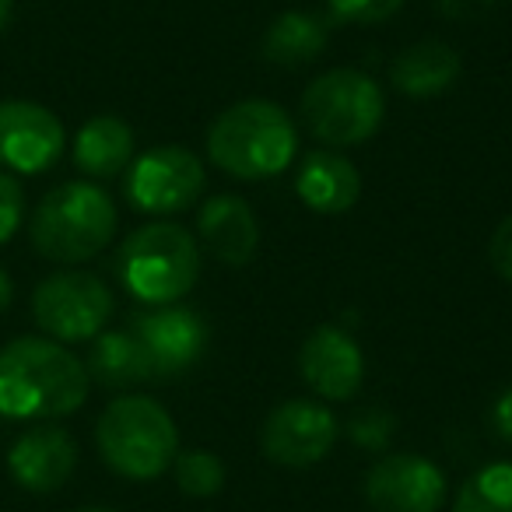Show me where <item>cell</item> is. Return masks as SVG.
I'll return each mask as SVG.
<instances>
[{
  "label": "cell",
  "mask_w": 512,
  "mask_h": 512,
  "mask_svg": "<svg viewBox=\"0 0 512 512\" xmlns=\"http://www.w3.org/2000/svg\"><path fill=\"white\" fill-rule=\"evenodd\" d=\"M22 214H25L22 186H18L15 176L0 172V242H8L11 235L18 232V225H22Z\"/></svg>",
  "instance_id": "cell-24"
},
{
  "label": "cell",
  "mask_w": 512,
  "mask_h": 512,
  "mask_svg": "<svg viewBox=\"0 0 512 512\" xmlns=\"http://www.w3.org/2000/svg\"><path fill=\"white\" fill-rule=\"evenodd\" d=\"M11 22V0H0V32L8 29Z\"/></svg>",
  "instance_id": "cell-29"
},
{
  "label": "cell",
  "mask_w": 512,
  "mask_h": 512,
  "mask_svg": "<svg viewBox=\"0 0 512 512\" xmlns=\"http://www.w3.org/2000/svg\"><path fill=\"white\" fill-rule=\"evenodd\" d=\"M134 158V130L120 116H92L74 137V165L92 179L123 172Z\"/></svg>",
  "instance_id": "cell-18"
},
{
  "label": "cell",
  "mask_w": 512,
  "mask_h": 512,
  "mask_svg": "<svg viewBox=\"0 0 512 512\" xmlns=\"http://www.w3.org/2000/svg\"><path fill=\"white\" fill-rule=\"evenodd\" d=\"M390 432H393V418L386 411H362L351 421V435L369 449H383Z\"/></svg>",
  "instance_id": "cell-25"
},
{
  "label": "cell",
  "mask_w": 512,
  "mask_h": 512,
  "mask_svg": "<svg viewBox=\"0 0 512 512\" xmlns=\"http://www.w3.org/2000/svg\"><path fill=\"white\" fill-rule=\"evenodd\" d=\"M120 278L141 302L169 306L200 278V246L186 228L155 221L127 235L120 249Z\"/></svg>",
  "instance_id": "cell-5"
},
{
  "label": "cell",
  "mask_w": 512,
  "mask_h": 512,
  "mask_svg": "<svg viewBox=\"0 0 512 512\" xmlns=\"http://www.w3.org/2000/svg\"><path fill=\"white\" fill-rule=\"evenodd\" d=\"M197 232L207 253L228 267L249 264L256 256V246H260V225H256L253 207L242 197H232V193L211 197L200 207Z\"/></svg>",
  "instance_id": "cell-15"
},
{
  "label": "cell",
  "mask_w": 512,
  "mask_h": 512,
  "mask_svg": "<svg viewBox=\"0 0 512 512\" xmlns=\"http://www.w3.org/2000/svg\"><path fill=\"white\" fill-rule=\"evenodd\" d=\"M172 467H176V484L193 498H211L225 488V463L207 449H179Z\"/></svg>",
  "instance_id": "cell-22"
},
{
  "label": "cell",
  "mask_w": 512,
  "mask_h": 512,
  "mask_svg": "<svg viewBox=\"0 0 512 512\" xmlns=\"http://www.w3.org/2000/svg\"><path fill=\"white\" fill-rule=\"evenodd\" d=\"M64 123L39 102H0V162L11 172L39 176L64 155Z\"/></svg>",
  "instance_id": "cell-11"
},
{
  "label": "cell",
  "mask_w": 512,
  "mask_h": 512,
  "mask_svg": "<svg viewBox=\"0 0 512 512\" xmlns=\"http://www.w3.org/2000/svg\"><path fill=\"white\" fill-rule=\"evenodd\" d=\"M330 11H334L341 22H355V25H376L393 18L404 0H327Z\"/></svg>",
  "instance_id": "cell-23"
},
{
  "label": "cell",
  "mask_w": 512,
  "mask_h": 512,
  "mask_svg": "<svg viewBox=\"0 0 512 512\" xmlns=\"http://www.w3.org/2000/svg\"><path fill=\"white\" fill-rule=\"evenodd\" d=\"M365 498L376 512H439L446 474L418 453H390L365 474Z\"/></svg>",
  "instance_id": "cell-10"
},
{
  "label": "cell",
  "mask_w": 512,
  "mask_h": 512,
  "mask_svg": "<svg viewBox=\"0 0 512 512\" xmlns=\"http://www.w3.org/2000/svg\"><path fill=\"white\" fill-rule=\"evenodd\" d=\"M460 53L449 43L439 39H425L414 43L393 60L390 81L397 92L411 95V99H435V95L449 92L460 78Z\"/></svg>",
  "instance_id": "cell-17"
},
{
  "label": "cell",
  "mask_w": 512,
  "mask_h": 512,
  "mask_svg": "<svg viewBox=\"0 0 512 512\" xmlns=\"http://www.w3.org/2000/svg\"><path fill=\"white\" fill-rule=\"evenodd\" d=\"M299 151L295 123L278 102L246 99L228 106L207 130V155L235 179H271Z\"/></svg>",
  "instance_id": "cell-2"
},
{
  "label": "cell",
  "mask_w": 512,
  "mask_h": 512,
  "mask_svg": "<svg viewBox=\"0 0 512 512\" xmlns=\"http://www.w3.org/2000/svg\"><path fill=\"white\" fill-rule=\"evenodd\" d=\"M453 512H512V463H488L460 484Z\"/></svg>",
  "instance_id": "cell-21"
},
{
  "label": "cell",
  "mask_w": 512,
  "mask_h": 512,
  "mask_svg": "<svg viewBox=\"0 0 512 512\" xmlns=\"http://www.w3.org/2000/svg\"><path fill=\"white\" fill-rule=\"evenodd\" d=\"M29 235L53 264H85L113 242L116 204L95 183H64L39 200Z\"/></svg>",
  "instance_id": "cell-3"
},
{
  "label": "cell",
  "mask_w": 512,
  "mask_h": 512,
  "mask_svg": "<svg viewBox=\"0 0 512 512\" xmlns=\"http://www.w3.org/2000/svg\"><path fill=\"white\" fill-rule=\"evenodd\" d=\"M295 193L316 214H344L358 204L362 179L358 169L337 151H313L295 176Z\"/></svg>",
  "instance_id": "cell-16"
},
{
  "label": "cell",
  "mask_w": 512,
  "mask_h": 512,
  "mask_svg": "<svg viewBox=\"0 0 512 512\" xmlns=\"http://www.w3.org/2000/svg\"><path fill=\"white\" fill-rule=\"evenodd\" d=\"M102 460L127 481H151L172 467L179 432L172 414L151 397H116L95 425Z\"/></svg>",
  "instance_id": "cell-4"
},
{
  "label": "cell",
  "mask_w": 512,
  "mask_h": 512,
  "mask_svg": "<svg viewBox=\"0 0 512 512\" xmlns=\"http://www.w3.org/2000/svg\"><path fill=\"white\" fill-rule=\"evenodd\" d=\"M260 50L278 67H306L327 50V25L306 11H285L264 32Z\"/></svg>",
  "instance_id": "cell-19"
},
{
  "label": "cell",
  "mask_w": 512,
  "mask_h": 512,
  "mask_svg": "<svg viewBox=\"0 0 512 512\" xmlns=\"http://www.w3.org/2000/svg\"><path fill=\"white\" fill-rule=\"evenodd\" d=\"M488 421H491V432H495L498 439L512 442V383L505 386V390L498 393L495 400H491Z\"/></svg>",
  "instance_id": "cell-27"
},
{
  "label": "cell",
  "mask_w": 512,
  "mask_h": 512,
  "mask_svg": "<svg viewBox=\"0 0 512 512\" xmlns=\"http://www.w3.org/2000/svg\"><path fill=\"white\" fill-rule=\"evenodd\" d=\"M32 316L53 341H92L113 316V292L95 274H53L32 295Z\"/></svg>",
  "instance_id": "cell-7"
},
{
  "label": "cell",
  "mask_w": 512,
  "mask_h": 512,
  "mask_svg": "<svg viewBox=\"0 0 512 512\" xmlns=\"http://www.w3.org/2000/svg\"><path fill=\"white\" fill-rule=\"evenodd\" d=\"M11 299H15V288H11V278L4 271H0V313L11 306Z\"/></svg>",
  "instance_id": "cell-28"
},
{
  "label": "cell",
  "mask_w": 512,
  "mask_h": 512,
  "mask_svg": "<svg viewBox=\"0 0 512 512\" xmlns=\"http://www.w3.org/2000/svg\"><path fill=\"white\" fill-rule=\"evenodd\" d=\"M78 467V446L74 439L57 425H36L11 446L8 470L25 491H50L64 488Z\"/></svg>",
  "instance_id": "cell-14"
},
{
  "label": "cell",
  "mask_w": 512,
  "mask_h": 512,
  "mask_svg": "<svg viewBox=\"0 0 512 512\" xmlns=\"http://www.w3.org/2000/svg\"><path fill=\"white\" fill-rule=\"evenodd\" d=\"M85 362L57 341L18 337L0 348V414L46 421L74 414L88 400Z\"/></svg>",
  "instance_id": "cell-1"
},
{
  "label": "cell",
  "mask_w": 512,
  "mask_h": 512,
  "mask_svg": "<svg viewBox=\"0 0 512 512\" xmlns=\"http://www.w3.org/2000/svg\"><path fill=\"white\" fill-rule=\"evenodd\" d=\"M204 179V162L190 148L158 144L130 165L127 200L137 211L176 214L197 204L204 193Z\"/></svg>",
  "instance_id": "cell-8"
},
{
  "label": "cell",
  "mask_w": 512,
  "mask_h": 512,
  "mask_svg": "<svg viewBox=\"0 0 512 512\" xmlns=\"http://www.w3.org/2000/svg\"><path fill=\"white\" fill-rule=\"evenodd\" d=\"M488 260L498 271V278L512 281V214L498 221V228L488 239Z\"/></svg>",
  "instance_id": "cell-26"
},
{
  "label": "cell",
  "mask_w": 512,
  "mask_h": 512,
  "mask_svg": "<svg viewBox=\"0 0 512 512\" xmlns=\"http://www.w3.org/2000/svg\"><path fill=\"white\" fill-rule=\"evenodd\" d=\"M334 442L337 418L320 400H285L260 428V449L281 467H313L334 449Z\"/></svg>",
  "instance_id": "cell-9"
},
{
  "label": "cell",
  "mask_w": 512,
  "mask_h": 512,
  "mask_svg": "<svg viewBox=\"0 0 512 512\" xmlns=\"http://www.w3.org/2000/svg\"><path fill=\"white\" fill-rule=\"evenodd\" d=\"M383 88L362 71L334 67L302 95V120L316 141L330 148H355L383 127Z\"/></svg>",
  "instance_id": "cell-6"
},
{
  "label": "cell",
  "mask_w": 512,
  "mask_h": 512,
  "mask_svg": "<svg viewBox=\"0 0 512 512\" xmlns=\"http://www.w3.org/2000/svg\"><path fill=\"white\" fill-rule=\"evenodd\" d=\"M78 512H116V509H78Z\"/></svg>",
  "instance_id": "cell-30"
},
{
  "label": "cell",
  "mask_w": 512,
  "mask_h": 512,
  "mask_svg": "<svg viewBox=\"0 0 512 512\" xmlns=\"http://www.w3.org/2000/svg\"><path fill=\"white\" fill-rule=\"evenodd\" d=\"M130 334L144 348L151 365V379H172L186 372L207 344V327L193 309L162 306L130 320Z\"/></svg>",
  "instance_id": "cell-12"
},
{
  "label": "cell",
  "mask_w": 512,
  "mask_h": 512,
  "mask_svg": "<svg viewBox=\"0 0 512 512\" xmlns=\"http://www.w3.org/2000/svg\"><path fill=\"white\" fill-rule=\"evenodd\" d=\"M92 351H88V376L99 379L102 386H134L151 379V365L144 348L130 330H113V334L92 337Z\"/></svg>",
  "instance_id": "cell-20"
},
{
  "label": "cell",
  "mask_w": 512,
  "mask_h": 512,
  "mask_svg": "<svg viewBox=\"0 0 512 512\" xmlns=\"http://www.w3.org/2000/svg\"><path fill=\"white\" fill-rule=\"evenodd\" d=\"M299 369L309 390L320 393L323 400H348L365 379V358L348 330L323 323L302 344Z\"/></svg>",
  "instance_id": "cell-13"
}]
</instances>
